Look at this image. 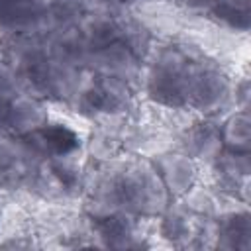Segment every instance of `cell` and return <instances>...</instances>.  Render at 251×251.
<instances>
[{
    "label": "cell",
    "instance_id": "1",
    "mask_svg": "<svg viewBox=\"0 0 251 251\" xmlns=\"http://www.w3.org/2000/svg\"><path fill=\"white\" fill-rule=\"evenodd\" d=\"M196 63L178 49H165L147 75V94L169 108H186V94Z\"/></svg>",
    "mask_w": 251,
    "mask_h": 251
},
{
    "label": "cell",
    "instance_id": "2",
    "mask_svg": "<svg viewBox=\"0 0 251 251\" xmlns=\"http://www.w3.org/2000/svg\"><path fill=\"white\" fill-rule=\"evenodd\" d=\"M41 163V155L31 147L25 137H18L0 129V184H29Z\"/></svg>",
    "mask_w": 251,
    "mask_h": 251
},
{
    "label": "cell",
    "instance_id": "3",
    "mask_svg": "<svg viewBox=\"0 0 251 251\" xmlns=\"http://www.w3.org/2000/svg\"><path fill=\"white\" fill-rule=\"evenodd\" d=\"M231 98L233 86L229 84L227 76L214 67H204L196 63L188 84L186 108L210 116L224 110Z\"/></svg>",
    "mask_w": 251,
    "mask_h": 251
},
{
    "label": "cell",
    "instance_id": "4",
    "mask_svg": "<svg viewBox=\"0 0 251 251\" xmlns=\"http://www.w3.org/2000/svg\"><path fill=\"white\" fill-rule=\"evenodd\" d=\"M139 63L141 59L131 51V47L122 39H116L104 47L90 51L86 59V69L98 75L127 80L131 84V80L139 75Z\"/></svg>",
    "mask_w": 251,
    "mask_h": 251
},
{
    "label": "cell",
    "instance_id": "5",
    "mask_svg": "<svg viewBox=\"0 0 251 251\" xmlns=\"http://www.w3.org/2000/svg\"><path fill=\"white\" fill-rule=\"evenodd\" d=\"M49 0H0V29L8 33H47Z\"/></svg>",
    "mask_w": 251,
    "mask_h": 251
},
{
    "label": "cell",
    "instance_id": "6",
    "mask_svg": "<svg viewBox=\"0 0 251 251\" xmlns=\"http://www.w3.org/2000/svg\"><path fill=\"white\" fill-rule=\"evenodd\" d=\"M47 122H49V114L41 98L22 90L8 102L4 131L18 137H27L37 129H41Z\"/></svg>",
    "mask_w": 251,
    "mask_h": 251
},
{
    "label": "cell",
    "instance_id": "7",
    "mask_svg": "<svg viewBox=\"0 0 251 251\" xmlns=\"http://www.w3.org/2000/svg\"><path fill=\"white\" fill-rule=\"evenodd\" d=\"M45 47L51 61L76 69H84L90 55V49L84 43L76 24L45 33Z\"/></svg>",
    "mask_w": 251,
    "mask_h": 251
},
{
    "label": "cell",
    "instance_id": "8",
    "mask_svg": "<svg viewBox=\"0 0 251 251\" xmlns=\"http://www.w3.org/2000/svg\"><path fill=\"white\" fill-rule=\"evenodd\" d=\"M157 171L171 198H182L198 180V161L188 153H169L161 157Z\"/></svg>",
    "mask_w": 251,
    "mask_h": 251
},
{
    "label": "cell",
    "instance_id": "9",
    "mask_svg": "<svg viewBox=\"0 0 251 251\" xmlns=\"http://www.w3.org/2000/svg\"><path fill=\"white\" fill-rule=\"evenodd\" d=\"M31 147L41 155L43 161L63 157L69 153H75L78 149V135L61 124H45L41 129L25 137Z\"/></svg>",
    "mask_w": 251,
    "mask_h": 251
},
{
    "label": "cell",
    "instance_id": "10",
    "mask_svg": "<svg viewBox=\"0 0 251 251\" xmlns=\"http://www.w3.org/2000/svg\"><path fill=\"white\" fill-rule=\"evenodd\" d=\"M94 229L108 247H135V220L131 212L114 210L100 214L94 222Z\"/></svg>",
    "mask_w": 251,
    "mask_h": 251
},
{
    "label": "cell",
    "instance_id": "11",
    "mask_svg": "<svg viewBox=\"0 0 251 251\" xmlns=\"http://www.w3.org/2000/svg\"><path fill=\"white\" fill-rule=\"evenodd\" d=\"M76 27L90 51L120 39V22L106 12H84Z\"/></svg>",
    "mask_w": 251,
    "mask_h": 251
},
{
    "label": "cell",
    "instance_id": "12",
    "mask_svg": "<svg viewBox=\"0 0 251 251\" xmlns=\"http://www.w3.org/2000/svg\"><path fill=\"white\" fill-rule=\"evenodd\" d=\"M161 235L175 245H192L200 237V227L196 224V214L188 208H169L161 218Z\"/></svg>",
    "mask_w": 251,
    "mask_h": 251
},
{
    "label": "cell",
    "instance_id": "13",
    "mask_svg": "<svg viewBox=\"0 0 251 251\" xmlns=\"http://www.w3.org/2000/svg\"><path fill=\"white\" fill-rule=\"evenodd\" d=\"M186 153L194 157L196 161H208L214 163L220 153L224 151L220 127L214 124H198L188 131L186 137Z\"/></svg>",
    "mask_w": 251,
    "mask_h": 251
},
{
    "label": "cell",
    "instance_id": "14",
    "mask_svg": "<svg viewBox=\"0 0 251 251\" xmlns=\"http://www.w3.org/2000/svg\"><path fill=\"white\" fill-rule=\"evenodd\" d=\"M216 239L218 245L226 249H249V241H251L249 214L243 210L222 216L218 222Z\"/></svg>",
    "mask_w": 251,
    "mask_h": 251
},
{
    "label": "cell",
    "instance_id": "15",
    "mask_svg": "<svg viewBox=\"0 0 251 251\" xmlns=\"http://www.w3.org/2000/svg\"><path fill=\"white\" fill-rule=\"evenodd\" d=\"M220 135L226 151L247 153L251 145V118L247 110H235L220 126Z\"/></svg>",
    "mask_w": 251,
    "mask_h": 251
},
{
    "label": "cell",
    "instance_id": "16",
    "mask_svg": "<svg viewBox=\"0 0 251 251\" xmlns=\"http://www.w3.org/2000/svg\"><path fill=\"white\" fill-rule=\"evenodd\" d=\"M210 14L233 29L245 31L249 27V0H218Z\"/></svg>",
    "mask_w": 251,
    "mask_h": 251
},
{
    "label": "cell",
    "instance_id": "17",
    "mask_svg": "<svg viewBox=\"0 0 251 251\" xmlns=\"http://www.w3.org/2000/svg\"><path fill=\"white\" fill-rule=\"evenodd\" d=\"M118 147V139L110 137L108 133H100L96 137H92V153L100 155V157H108L114 155Z\"/></svg>",
    "mask_w": 251,
    "mask_h": 251
},
{
    "label": "cell",
    "instance_id": "18",
    "mask_svg": "<svg viewBox=\"0 0 251 251\" xmlns=\"http://www.w3.org/2000/svg\"><path fill=\"white\" fill-rule=\"evenodd\" d=\"M218 0H182V4L184 6H188V8H192V10H212V6L216 4Z\"/></svg>",
    "mask_w": 251,
    "mask_h": 251
},
{
    "label": "cell",
    "instance_id": "19",
    "mask_svg": "<svg viewBox=\"0 0 251 251\" xmlns=\"http://www.w3.org/2000/svg\"><path fill=\"white\" fill-rule=\"evenodd\" d=\"M96 2H100V4H112V2H118V0H96Z\"/></svg>",
    "mask_w": 251,
    "mask_h": 251
}]
</instances>
